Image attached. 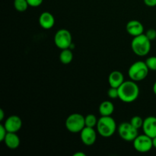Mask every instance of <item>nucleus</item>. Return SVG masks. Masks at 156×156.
<instances>
[{
    "label": "nucleus",
    "mask_w": 156,
    "mask_h": 156,
    "mask_svg": "<svg viewBox=\"0 0 156 156\" xmlns=\"http://www.w3.org/2000/svg\"><path fill=\"white\" fill-rule=\"evenodd\" d=\"M117 130L120 138L127 142H133V140L139 135L138 129L134 127L130 122H123L120 123L117 128Z\"/></svg>",
    "instance_id": "7"
},
{
    "label": "nucleus",
    "mask_w": 156,
    "mask_h": 156,
    "mask_svg": "<svg viewBox=\"0 0 156 156\" xmlns=\"http://www.w3.org/2000/svg\"><path fill=\"white\" fill-rule=\"evenodd\" d=\"M8 133L7 129H5L4 125L1 124L0 125V141L3 142L4 141L6 135Z\"/></svg>",
    "instance_id": "24"
},
{
    "label": "nucleus",
    "mask_w": 156,
    "mask_h": 156,
    "mask_svg": "<svg viewBox=\"0 0 156 156\" xmlns=\"http://www.w3.org/2000/svg\"><path fill=\"white\" fill-rule=\"evenodd\" d=\"M5 118V112L2 109H0V120H3Z\"/></svg>",
    "instance_id": "27"
},
{
    "label": "nucleus",
    "mask_w": 156,
    "mask_h": 156,
    "mask_svg": "<svg viewBox=\"0 0 156 156\" xmlns=\"http://www.w3.org/2000/svg\"><path fill=\"white\" fill-rule=\"evenodd\" d=\"M65 126L70 133H80L85 126V117L78 113L70 114L66 120Z\"/></svg>",
    "instance_id": "5"
},
{
    "label": "nucleus",
    "mask_w": 156,
    "mask_h": 156,
    "mask_svg": "<svg viewBox=\"0 0 156 156\" xmlns=\"http://www.w3.org/2000/svg\"><path fill=\"white\" fill-rule=\"evenodd\" d=\"M4 126L8 132L17 133L21 129L22 126V120L18 116L12 115L6 119Z\"/></svg>",
    "instance_id": "10"
},
{
    "label": "nucleus",
    "mask_w": 156,
    "mask_h": 156,
    "mask_svg": "<svg viewBox=\"0 0 156 156\" xmlns=\"http://www.w3.org/2000/svg\"><path fill=\"white\" fill-rule=\"evenodd\" d=\"M124 82L123 74L120 71H113L108 76V83L110 86L118 88Z\"/></svg>",
    "instance_id": "14"
},
{
    "label": "nucleus",
    "mask_w": 156,
    "mask_h": 156,
    "mask_svg": "<svg viewBox=\"0 0 156 156\" xmlns=\"http://www.w3.org/2000/svg\"><path fill=\"white\" fill-rule=\"evenodd\" d=\"M114 111V104L109 101H105L99 106V113L101 116H111Z\"/></svg>",
    "instance_id": "16"
},
{
    "label": "nucleus",
    "mask_w": 156,
    "mask_h": 156,
    "mask_svg": "<svg viewBox=\"0 0 156 156\" xmlns=\"http://www.w3.org/2000/svg\"><path fill=\"white\" fill-rule=\"evenodd\" d=\"M143 122H144V120L141 117H140V116H134V117H132L130 120L131 124L138 129L143 127Z\"/></svg>",
    "instance_id": "20"
},
{
    "label": "nucleus",
    "mask_w": 156,
    "mask_h": 156,
    "mask_svg": "<svg viewBox=\"0 0 156 156\" xmlns=\"http://www.w3.org/2000/svg\"><path fill=\"white\" fill-rule=\"evenodd\" d=\"M145 5L149 7H155L156 6V0H143Z\"/></svg>",
    "instance_id": "26"
},
{
    "label": "nucleus",
    "mask_w": 156,
    "mask_h": 156,
    "mask_svg": "<svg viewBox=\"0 0 156 156\" xmlns=\"http://www.w3.org/2000/svg\"><path fill=\"white\" fill-rule=\"evenodd\" d=\"M152 90H153L154 94H155V95H156V82H155V83H154L153 87H152Z\"/></svg>",
    "instance_id": "29"
},
{
    "label": "nucleus",
    "mask_w": 156,
    "mask_h": 156,
    "mask_svg": "<svg viewBox=\"0 0 156 156\" xmlns=\"http://www.w3.org/2000/svg\"><path fill=\"white\" fill-rule=\"evenodd\" d=\"M9 149H15L20 146V138L16 133L8 132L4 141H3Z\"/></svg>",
    "instance_id": "15"
},
{
    "label": "nucleus",
    "mask_w": 156,
    "mask_h": 156,
    "mask_svg": "<svg viewBox=\"0 0 156 156\" xmlns=\"http://www.w3.org/2000/svg\"><path fill=\"white\" fill-rule=\"evenodd\" d=\"M149 70L156 71V56H151L145 61Z\"/></svg>",
    "instance_id": "21"
},
{
    "label": "nucleus",
    "mask_w": 156,
    "mask_h": 156,
    "mask_svg": "<svg viewBox=\"0 0 156 156\" xmlns=\"http://www.w3.org/2000/svg\"><path fill=\"white\" fill-rule=\"evenodd\" d=\"M81 140L84 145L91 146L94 144L97 140V133L93 127L85 126L80 132Z\"/></svg>",
    "instance_id": "9"
},
{
    "label": "nucleus",
    "mask_w": 156,
    "mask_h": 156,
    "mask_svg": "<svg viewBox=\"0 0 156 156\" xmlns=\"http://www.w3.org/2000/svg\"><path fill=\"white\" fill-rule=\"evenodd\" d=\"M96 127L98 133L105 138L114 135L117 128L115 120L111 117V116H101V117L98 119Z\"/></svg>",
    "instance_id": "2"
},
{
    "label": "nucleus",
    "mask_w": 156,
    "mask_h": 156,
    "mask_svg": "<svg viewBox=\"0 0 156 156\" xmlns=\"http://www.w3.org/2000/svg\"><path fill=\"white\" fill-rule=\"evenodd\" d=\"M73 156H86V154L82 152H77L73 154Z\"/></svg>",
    "instance_id": "28"
},
{
    "label": "nucleus",
    "mask_w": 156,
    "mask_h": 156,
    "mask_svg": "<svg viewBox=\"0 0 156 156\" xmlns=\"http://www.w3.org/2000/svg\"><path fill=\"white\" fill-rule=\"evenodd\" d=\"M136 82L124 81L118 88L119 99L124 103H132L138 98L140 95V88Z\"/></svg>",
    "instance_id": "1"
},
{
    "label": "nucleus",
    "mask_w": 156,
    "mask_h": 156,
    "mask_svg": "<svg viewBox=\"0 0 156 156\" xmlns=\"http://www.w3.org/2000/svg\"><path fill=\"white\" fill-rule=\"evenodd\" d=\"M54 43L60 50L70 48L73 44V37L71 33L66 29H60L55 34Z\"/></svg>",
    "instance_id": "6"
},
{
    "label": "nucleus",
    "mask_w": 156,
    "mask_h": 156,
    "mask_svg": "<svg viewBox=\"0 0 156 156\" xmlns=\"http://www.w3.org/2000/svg\"><path fill=\"white\" fill-rule=\"evenodd\" d=\"M149 69L148 68L146 62L137 61L129 66L128 75L131 80L134 82H140L147 77Z\"/></svg>",
    "instance_id": "4"
},
{
    "label": "nucleus",
    "mask_w": 156,
    "mask_h": 156,
    "mask_svg": "<svg viewBox=\"0 0 156 156\" xmlns=\"http://www.w3.org/2000/svg\"><path fill=\"white\" fill-rule=\"evenodd\" d=\"M39 24L42 28L48 30L52 28L55 24V18L51 13L44 12L39 17Z\"/></svg>",
    "instance_id": "13"
},
{
    "label": "nucleus",
    "mask_w": 156,
    "mask_h": 156,
    "mask_svg": "<svg viewBox=\"0 0 156 156\" xmlns=\"http://www.w3.org/2000/svg\"><path fill=\"white\" fill-rule=\"evenodd\" d=\"M131 48L136 55L145 56L151 50V41L144 34L134 37L131 42Z\"/></svg>",
    "instance_id": "3"
},
{
    "label": "nucleus",
    "mask_w": 156,
    "mask_h": 156,
    "mask_svg": "<svg viewBox=\"0 0 156 156\" xmlns=\"http://www.w3.org/2000/svg\"><path fill=\"white\" fill-rule=\"evenodd\" d=\"M143 130L146 135L149 136L151 138H155L156 136V117H150L144 119L143 125Z\"/></svg>",
    "instance_id": "11"
},
{
    "label": "nucleus",
    "mask_w": 156,
    "mask_h": 156,
    "mask_svg": "<svg viewBox=\"0 0 156 156\" xmlns=\"http://www.w3.org/2000/svg\"><path fill=\"white\" fill-rule=\"evenodd\" d=\"M108 97L111 99L119 98L118 88H114V87H111V88L108 90Z\"/></svg>",
    "instance_id": "22"
},
{
    "label": "nucleus",
    "mask_w": 156,
    "mask_h": 156,
    "mask_svg": "<svg viewBox=\"0 0 156 156\" xmlns=\"http://www.w3.org/2000/svg\"><path fill=\"white\" fill-rule=\"evenodd\" d=\"M152 141H153V147L156 149V136L155 137V138L152 139Z\"/></svg>",
    "instance_id": "30"
},
{
    "label": "nucleus",
    "mask_w": 156,
    "mask_h": 156,
    "mask_svg": "<svg viewBox=\"0 0 156 156\" xmlns=\"http://www.w3.org/2000/svg\"><path fill=\"white\" fill-rule=\"evenodd\" d=\"M14 6L16 11L24 12L27 10L29 5L27 0H14Z\"/></svg>",
    "instance_id": "18"
},
{
    "label": "nucleus",
    "mask_w": 156,
    "mask_h": 156,
    "mask_svg": "<svg viewBox=\"0 0 156 156\" xmlns=\"http://www.w3.org/2000/svg\"><path fill=\"white\" fill-rule=\"evenodd\" d=\"M85 126H89V127H93L97 126L98 121V120L97 119L95 115L94 114H88L86 117H85Z\"/></svg>",
    "instance_id": "19"
},
{
    "label": "nucleus",
    "mask_w": 156,
    "mask_h": 156,
    "mask_svg": "<svg viewBox=\"0 0 156 156\" xmlns=\"http://www.w3.org/2000/svg\"><path fill=\"white\" fill-rule=\"evenodd\" d=\"M126 30L129 35L134 37L143 34L144 32V27L140 21L137 20H132L126 24Z\"/></svg>",
    "instance_id": "12"
},
{
    "label": "nucleus",
    "mask_w": 156,
    "mask_h": 156,
    "mask_svg": "<svg viewBox=\"0 0 156 156\" xmlns=\"http://www.w3.org/2000/svg\"><path fill=\"white\" fill-rule=\"evenodd\" d=\"M145 34L146 35V37H147L151 41H154V40L156 39V30H155V29L153 28L149 29Z\"/></svg>",
    "instance_id": "23"
},
{
    "label": "nucleus",
    "mask_w": 156,
    "mask_h": 156,
    "mask_svg": "<svg viewBox=\"0 0 156 156\" xmlns=\"http://www.w3.org/2000/svg\"><path fill=\"white\" fill-rule=\"evenodd\" d=\"M27 3H28L29 6L30 7H38V6L41 5L43 3L44 0H27Z\"/></svg>",
    "instance_id": "25"
},
{
    "label": "nucleus",
    "mask_w": 156,
    "mask_h": 156,
    "mask_svg": "<svg viewBox=\"0 0 156 156\" xmlns=\"http://www.w3.org/2000/svg\"><path fill=\"white\" fill-rule=\"evenodd\" d=\"M73 53L71 49L68 48L62 50V52L59 54V60L62 63L67 65V64H69L73 61Z\"/></svg>",
    "instance_id": "17"
},
{
    "label": "nucleus",
    "mask_w": 156,
    "mask_h": 156,
    "mask_svg": "<svg viewBox=\"0 0 156 156\" xmlns=\"http://www.w3.org/2000/svg\"><path fill=\"white\" fill-rule=\"evenodd\" d=\"M133 147L137 152L140 153H146L149 152L153 147L152 138L145 133L143 135H138L133 140Z\"/></svg>",
    "instance_id": "8"
}]
</instances>
